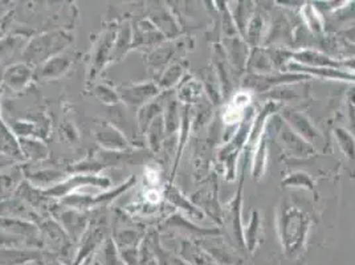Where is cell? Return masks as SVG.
Returning <instances> with one entry per match:
<instances>
[{
  "instance_id": "6da1fadb",
  "label": "cell",
  "mask_w": 355,
  "mask_h": 265,
  "mask_svg": "<svg viewBox=\"0 0 355 265\" xmlns=\"http://www.w3.org/2000/svg\"><path fill=\"white\" fill-rule=\"evenodd\" d=\"M73 36L64 30L51 31L32 37L23 49V61L32 67H40L45 61L69 49Z\"/></svg>"
},
{
  "instance_id": "7a4b0ae2",
  "label": "cell",
  "mask_w": 355,
  "mask_h": 265,
  "mask_svg": "<svg viewBox=\"0 0 355 265\" xmlns=\"http://www.w3.org/2000/svg\"><path fill=\"white\" fill-rule=\"evenodd\" d=\"M52 215L53 219L58 221L61 228L67 232V235L69 236L72 243L78 241L83 237L90 223L87 211L62 206L61 203L60 206H56V208L52 210Z\"/></svg>"
},
{
  "instance_id": "3957f363",
  "label": "cell",
  "mask_w": 355,
  "mask_h": 265,
  "mask_svg": "<svg viewBox=\"0 0 355 265\" xmlns=\"http://www.w3.org/2000/svg\"><path fill=\"white\" fill-rule=\"evenodd\" d=\"M112 185V180L109 178L100 177L96 174H74L73 177L67 178L59 185L53 186L49 190H45L46 196L49 198H65L73 191L78 190L80 187H88V186H94V187H101V189H107Z\"/></svg>"
},
{
  "instance_id": "277c9868",
  "label": "cell",
  "mask_w": 355,
  "mask_h": 265,
  "mask_svg": "<svg viewBox=\"0 0 355 265\" xmlns=\"http://www.w3.org/2000/svg\"><path fill=\"white\" fill-rule=\"evenodd\" d=\"M134 183H135V178L132 177L129 178L125 183H122L114 191L104 192V194H98V195H77L73 192V194L62 198L61 205L76 208V210H81V211H87L88 208L109 203L110 200L116 199L122 192L129 190Z\"/></svg>"
},
{
  "instance_id": "5b68a950",
  "label": "cell",
  "mask_w": 355,
  "mask_h": 265,
  "mask_svg": "<svg viewBox=\"0 0 355 265\" xmlns=\"http://www.w3.org/2000/svg\"><path fill=\"white\" fill-rule=\"evenodd\" d=\"M116 31L107 30L98 37L96 42L93 52H92V60L89 67L88 83H93L100 74L103 72L106 64L110 62L112 59V51H113V43L116 39Z\"/></svg>"
},
{
  "instance_id": "8992f818",
  "label": "cell",
  "mask_w": 355,
  "mask_h": 265,
  "mask_svg": "<svg viewBox=\"0 0 355 265\" xmlns=\"http://www.w3.org/2000/svg\"><path fill=\"white\" fill-rule=\"evenodd\" d=\"M119 100L132 109H141L151 103L159 93V88L154 83H141L132 85H122L119 89Z\"/></svg>"
},
{
  "instance_id": "52a82bcc",
  "label": "cell",
  "mask_w": 355,
  "mask_h": 265,
  "mask_svg": "<svg viewBox=\"0 0 355 265\" xmlns=\"http://www.w3.org/2000/svg\"><path fill=\"white\" fill-rule=\"evenodd\" d=\"M39 231H40L42 246H46L49 250L56 253L68 252V248L72 244V240L69 239V236L67 235V232L61 228V225L55 219L40 221Z\"/></svg>"
},
{
  "instance_id": "ba28073f",
  "label": "cell",
  "mask_w": 355,
  "mask_h": 265,
  "mask_svg": "<svg viewBox=\"0 0 355 265\" xmlns=\"http://www.w3.org/2000/svg\"><path fill=\"white\" fill-rule=\"evenodd\" d=\"M94 138L97 144L104 148L105 151H126L129 148L128 138L122 134V132L117 129L110 122L104 121L100 122L94 129Z\"/></svg>"
},
{
  "instance_id": "9c48e42d",
  "label": "cell",
  "mask_w": 355,
  "mask_h": 265,
  "mask_svg": "<svg viewBox=\"0 0 355 265\" xmlns=\"http://www.w3.org/2000/svg\"><path fill=\"white\" fill-rule=\"evenodd\" d=\"M105 232H106V224L104 221H90L87 231L84 232L83 237L80 239L81 244L76 256V262L74 265H80L92 252L97 250L98 247H101L104 244Z\"/></svg>"
},
{
  "instance_id": "30bf717a",
  "label": "cell",
  "mask_w": 355,
  "mask_h": 265,
  "mask_svg": "<svg viewBox=\"0 0 355 265\" xmlns=\"http://www.w3.org/2000/svg\"><path fill=\"white\" fill-rule=\"evenodd\" d=\"M35 68L27 62H16L10 65L1 76V85L11 89L12 92H23L35 78Z\"/></svg>"
},
{
  "instance_id": "8fae6325",
  "label": "cell",
  "mask_w": 355,
  "mask_h": 265,
  "mask_svg": "<svg viewBox=\"0 0 355 265\" xmlns=\"http://www.w3.org/2000/svg\"><path fill=\"white\" fill-rule=\"evenodd\" d=\"M76 56V52L71 49L61 52L52 59L45 61L43 65H40L35 74V77H37L39 80H58L69 71V68L73 65Z\"/></svg>"
},
{
  "instance_id": "7c38bea8",
  "label": "cell",
  "mask_w": 355,
  "mask_h": 265,
  "mask_svg": "<svg viewBox=\"0 0 355 265\" xmlns=\"http://www.w3.org/2000/svg\"><path fill=\"white\" fill-rule=\"evenodd\" d=\"M24 169L16 163L0 171V203L12 199L24 182Z\"/></svg>"
},
{
  "instance_id": "4fadbf2b",
  "label": "cell",
  "mask_w": 355,
  "mask_h": 265,
  "mask_svg": "<svg viewBox=\"0 0 355 265\" xmlns=\"http://www.w3.org/2000/svg\"><path fill=\"white\" fill-rule=\"evenodd\" d=\"M0 155L11 162L24 161L19 138L6 122L0 123Z\"/></svg>"
},
{
  "instance_id": "5bb4252c",
  "label": "cell",
  "mask_w": 355,
  "mask_h": 265,
  "mask_svg": "<svg viewBox=\"0 0 355 265\" xmlns=\"http://www.w3.org/2000/svg\"><path fill=\"white\" fill-rule=\"evenodd\" d=\"M130 49H133V27L130 23L125 22L116 31L110 62H119L128 55Z\"/></svg>"
},
{
  "instance_id": "9a60e30c",
  "label": "cell",
  "mask_w": 355,
  "mask_h": 265,
  "mask_svg": "<svg viewBox=\"0 0 355 265\" xmlns=\"http://www.w3.org/2000/svg\"><path fill=\"white\" fill-rule=\"evenodd\" d=\"M24 161L36 163L45 161L49 157V148L43 139L39 138H19Z\"/></svg>"
},
{
  "instance_id": "2e32d148",
  "label": "cell",
  "mask_w": 355,
  "mask_h": 265,
  "mask_svg": "<svg viewBox=\"0 0 355 265\" xmlns=\"http://www.w3.org/2000/svg\"><path fill=\"white\" fill-rule=\"evenodd\" d=\"M40 253L35 250H19L15 247H0V265H24L37 260Z\"/></svg>"
},
{
  "instance_id": "e0dca14e",
  "label": "cell",
  "mask_w": 355,
  "mask_h": 265,
  "mask_svg": "<svg viewBox=\"0 0 355 265\" xmlns=\"http://www.w3.org/2000/svg\"><path fill=\"white\" fill-rule=\"evenodd\" d=\"M162 37L161 33L150 20H141L133 27V48L155 44Z\"/></svg>"
},
{
  "instance_id": "ac0fdd59",
  "label": "cell",
  "mask_w": 355,
  "mask_h": 265,
  "mask_svg": "<svg viewBox=\"0 0 355 265\" xmlns=\"http://www.w3.org/2000/svg\"><path fill=\"white\" fill-rule=\"evenodd\" d=\"M24 176L27 177V180L30 182L32 186L40 189V190H49L53 186L59 185L60 182L64 180V173L58 171V170H37L33 173H26Z\"/></svg>"
},
{
  "instance_id": "d6986e66",
  "label": "cell",
  "mask_w": 355,
  "mask_h": 265,
  "mask_svg": "<svg viewBox=\"0 0 355 265\" xmlns=\"http://www.w3.org/2000/svg\"><path fill=\"white\" fill-rule=\"evenodd\" d=\"M158 117H161L159 103L151 101V103H146L145 106H142L137 113V123H138L139 132L146 134L150 125Z\"/></svg>"
},
{
  "instance_id": "ffe728a7",
  "label": "cell",
  "mask_w": 355,
  "mask_h": 265,
  "mask_svg": "<svg viewBox=\"0 0 355 265\" xmlns=\"http://www.w3.org/2000/svg\"><path fill=\"white\" fill-rule=\"evenodd\" d=\"M148 15H150V22L155 26L157 30L162 31L166 35H171L174 28L171 17H168V14L166 12V10L161 7L158 3H154V6L150 7L148 10Z\"/></svg>"
},
{
  "instance_id": "44dd1931",
  "label": "cell",
  "mask_w": 355,
  "mask_h": 265,
  "mask_svg": "<svg viewBox=\"0 0 355 265\" xmlns=\"http://www.w3.org/2000/svg\"><path fill=\"white\" fill-rule=\"evenodd\" d=\"M93 96L106 106H116L121 103L119 100V90L110 87L109 84H96L92 88Z\"/></svg>"
},
{
  "instance_id": "7402d4cb",
  "label": "cell",
  "mask_w": 355,
  "mask_h": 265,
  "mask_svg": "<svg viewBox=\"0 0 355 265\" xmlns=\"http://www.w3.org/2000/svg\"><path fill=\"white\" fill-rule=\"evenodd\" d=\"M166 132L164 122H163L162 116L157 118L148 129V145L153 150H159L161 144H162L163 137Z\"/></svg>"
},
{
  "instance_id": "603a6c76",
  "label": "cell",
  "mask_w": 355,
  "mask_h": 265,
  "mask_svg": "<svg viewBox=\"0 0 355 265\" xmlns=\"http://www.w3.org/2000/svg\"><path fill=\"white\" fill-rule=\"evenodd\" d=\"M101 262L104 265H122L116 243L110 237H107L101 246Z\"/></svg>"
},
{
  "instance_id": "cb8c5ba5",
  "label": "cell",
  "mask_w": 355,
  "mask_h": 265,
  "mask_svg": "<svg viewBox=\"0 0 355 265\" xmlns=\"http://www.w3.org/2000/svg\"><path fill=\"white\" fill-rule=\"evenodd\" d=\"M180 74H182L180 65H173V67H170V68L162 74L159 83L157 84L159 90H161V89H167L170 88V87H173V85L177 83L178 80H179Z\"/></svg>"
},
{
  "instance_id": "d4e9b609",
  "label": "cell",
  "mask_w": 355,
  "mask_h": 265,
  "mask_svg": "<svg viewBox=\"0 0 355 265\" xmlns=\"http://www.w3.org/2000/svg\"><path fill=\"white\" fill-rule=\"evenodd\" d=\"M60 134H62V138H64L67 142H74V141H77V132H76V129H74V126L72 123H64V125L61 126V132H60Z\"/></svg>"
},
{
  "instance_id": "484cf974",
  "label": "cell",
  "mask_w": 355,
  "mask_h": 265,
  "mask_svg": "<svg viewBox=\"0 0 355 265\" xmlns=\"http://www.w3.org/2000/svg\"><path fill=\"white\" fill-rule=\"evenodd\" d=\"M6 19H7V17H0V28L4 26V23H6Z\"/></svg>"
},
{
  "instance_id": "4316f807",
  "label": "cell",
  "mask_w": 355,
  "mask_h": 265,
  "mask_svg": "<svg viewBox=\"0 0 355 265\" xmlns=\"http://www.w3.org/2000/svg\"><path fill=\"white\" fill-rule=\"evenodd\" d=\"M0 87H1V80H0ZM4 121H3V118H1V114H0V123H3Z\"/></svg>"
}]
</instances>
